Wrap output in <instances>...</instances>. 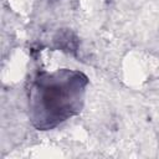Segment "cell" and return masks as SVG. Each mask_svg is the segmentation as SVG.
Segmentation results:
<instances>
[{"mask_svg": "<svg viewBox=\"0 0 159 159\" xmlns=\"http://www.w3.org/2000/svg\"><path fill=\"white\" fill-rule=\"evenodd\" d=\"M88 81L77 71L40 73L30 88V114L39 129H50L81 111Z\"/></svg>", "mask_w": 159, "mask_h": 159, "instance_id": "cell-1", "label": "cell"}]
</instances>
